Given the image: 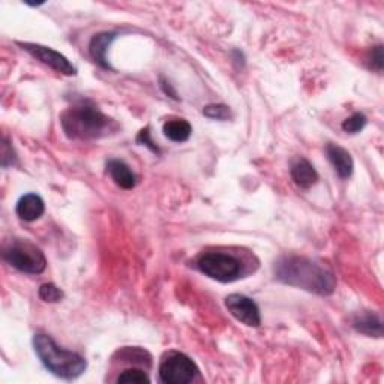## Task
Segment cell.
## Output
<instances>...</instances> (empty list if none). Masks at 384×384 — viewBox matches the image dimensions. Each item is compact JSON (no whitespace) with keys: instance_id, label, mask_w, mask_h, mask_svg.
<instances>
[{"instance_id":"obj_1","label":"cell","mask_w":384,"mask_h":384,"mask_svg":"<svg viewBox=\"0 0 384 384\" xmlns=\"http://www.w3.org/2000/svg\"><path fill=\"white\" fill-rule=\"evenodd\" d=\"M275 278L279 283L298 287L320 296H330L337 288L335 275L311 259L287 255L275 264Z\"/></svg>"},{"instance_id":"obj_2","label":"cell","mask_w":384,"mask_h":384,"mask_svg":"<svg viewBox=\"0 0 384 384\" xmlns=\"http://www.w3.org/2000/svg\"><path fill=\"white\" fill-rule=\"evenodd\" d=\"M63 132L72 140H96L119 130V125L92 104H79L62 113Z\"/></svg>"},{"instance_id":"obj_3","label":"cell","mask_w":384,"mask_h":384,"mask_svg":"<svg viewBox=\"0 0 384 384\" xmlns=\"http://www.w3.org/2000/svg\"><path fill=\"white\" fill-rule=\"evenodd\" d=\"M33 349L43 365L51 374L62 380L71 381L79 378L87 369V361L81 354L59 347L55 339L48 335H35Z\"/></svg>"},{"instance_id":"obj_4","label":"cell","mask_w":384,"mask_h":384,"mask_svg":"<svg viewBox=\"0 0 384 384\" xmlns=\"http://www.w3.org/2000/svg\"><path fill=\"white\" fill-rule=\"evenodd\" d=\"M4 260L17 271L29 275H40L45 271L47 259L44 252L30 242H16L4 248Z\"/></svg>"},{"instance_id":"obj_5","label":"cell","mask_w":384,"mask_h":384,"mask_svg":"<svg viewBox=\"0 0 384 384\" xmlns=\"http://www.w3.org/2000/svg\"><path fill=\"white\" fill-rule=\"evenodd\" d=\"M200 272L218 283H233L242 275V264L233 255L222 252L203 254L198 260Z\"/></svg>"},{"instance_id":"obj_6","label":"cell","mask_w":384,"mask_h":384,"mask_svg":"<svg viewBox=\"0 0 384 384\" xmlns=\"http://www.w3.org/2000/svg\"><path fill=\"white\" fill-rule=\"evenodd\" d=\"M198 375V366L183 353L171 351L159 365V378L165 384H188Z\"/></svg>"},{"instance_id":"obj_7","label":"cell","mask_w":384,"mask_h":384,"mask_svg":"<svg viewBox=\"0 0 384 384\" xmlns=\"http://www.w3.org/2000/svg\"><path fill=\"white\" fill-rule=\"evenodd\" d=\"M26 53H29L36 60H40L44 65L55 69L56 72H60L63 75H75L77 68L68 60V57L63 56L59 51L44 47L40 44H32V43H17Z\"/></svg>"},{"instance_id":"obj_8","label":"cell","mask_w":384,"mask_h":384,"mask_svg":"<svg viewBox=\"0 0 384 384\" xmlns=\"http://www.w3.org/2000/svg\"><path fill=\"white\" fill-rule=\"evenodd\" d=\"M225 306L228 312L245 326L259 327L261 324L260 308L251 298L237 293L230 294L225 298Z\"/></svg>"},{"instance_id":"obj_9","label":"cell","mask_w":384,"mask_h":384,"mask_svg":"<svg viewBox=\"0 0 384 384\" xmlns=\"http://www.w3.org/2000/svg\"><path fill=\"white\" fill-rule=\"evenodd\" d=\"M16 212L20 220L26 222H33L40 220L45 212L44 200L38 194H26L18 200Z\"/></svg>"},{"instance_id":"obj_10","label":"cell","mask_w":384,"mask_h":384,"mask_svg":"<svg viewBox=\"0 0 384 384\" xmlns=\"http://www.w3.org/2000/svg\"><path fill=\"white\" fill-rule=\"evenodd\" d=\"M326 153L330 164L334 165L335 171L341 179H349L353 174L354 162L349 150H345L338 145H327Z\"/></svg>"},{"instance_id":"obj_11","label":"cell","mask_w":384,"mask_h":384,"mask_svg":"<svg viewBox=\"0 0 384 384\" xmlns=\"http://www.w3.org/2000/svg\"><path fill=\"white\" fill-rule=\"evenodd\" d=\"M116 36L118 33H114V32H102V33L95 35L92 38L91 44H89V53H91L92 59L98 63L99 67L106 69H111L110 63L107 60V51L111 43L116 40Z\"/></svg>"},{"instance_id":"obj_12","label":"cell","mask_w":384,"mask_h":384,"mask_svg":"<svg viewBox=\"0 0 384 384\" xmlns=\"http://www.w3.org/2000/svg\"><path fill=\"white\" fill-rule=\"evenodd\" d=\"M107 171L111 176L114 183H116L118 186H120L122 189L130 191V189L135 188L137 177L132 173V170L130 169V165L125 164L123 161L110 159L107 162Z\"/></svg>"},{"instance_id":"obj_13","label":"cell","mask_w":384,"mask_h":384,"mask_svg":"<svg viewBox=\"0 0 384 384\" xmlns=\"http://www.w3.org/2000/svg\"><path fill=\"white\" fill-rule=\"evenodd\" d=\"M291 179L299 188L310 189L318 182V173L310 161L299 159L293 164Z\"/></svg>"},{"instance_id":"obj_14","label":"cell","mask_w":384,"mask_h":384,"mask_svg":"<svg viewBox=\"0 0 384 384\" xmlns=\"http://www.w3.org/2000/svg\"><path fill=\"white\" fill-rule=\"evenodd\" d=\"M353 327L363 335L381 338L383 337V322L380 315L374 312H365L356 315L353 320Z\"/></svg>"},{"instance_id":"obj_15","label":"cell","mask_w":384,"mask_h":384,"mask_svg":"<svg viewBox=\"0 0 384 384\" xmlns=\"http://www.w3.org/2000/svg\"><path fill=\"white\" fill-rule=\"evenodd\" d=\"M164 135L173 143H185L192 134V126L185 119H171L164 123Z\"/></svg>"},{"instance_id":"obj_16","label":"cell","mask_w":384,"mask_h":384,"mask_svg":"<svg viewBox=\"0 0 384 384\" xmlns=\"http://www.w3.org/2000/svg\"><path fill=\"white\" fill-rule=\"evenodd\" d=\"M116 381L119 384H131V383H134V384H149L150 377L147 375V373L143 369L130 368V369L122 371Z\"/></svg>"},{"instance_id":"obj_17","label":"cell","mask_w":384,"mask_h":384,"mask_svg":"<svg viewBox=\"0 0 384 384\" xmlns=\"http://www.w3.org/2000/svg\"><path fill=\"white\" fill-rule=\"evenodd\" d=\"M203 114L213 120H228L233 118L232 110H230V107L225 104H210L208 107H204Z\"/></svg>"},{"instance_id":"obj_18","label":"cell","mask_w":384,"mask_h":384,"mask_svg":"<svg viewBox=\"0 0 384 384\" xmlns=\"http://www.w3.org/2000/svg\"><path fill=\"white\" fill-rule=\"evenodd\" d=\"M366 123H368V119L363 113H354L353 116L344 120L342 130H344V132H347V134H357V132L363 131Z\"/></svg>"},{"instance_id":"obj_19","label":"cell","mask_w":384,"mask_h":384,"mask_svg":"<svg viewBox=\"0 0 384 384\" xmlns=\"http://www.w3.org/2000/svg\"><path fill=\"white\" fill-rule=\"evenodd\" d=\"M38 294H40V299L47 303H57L63 298H65V293H63L57 286L51 284V283L43 284L40 287V291H38Z\"/></svg>"},{"instance_id":"obj_20","label":"cell","mask_w":384,"mask_h":384,"mask_svg":"<svg viewBox=\"0 0 384 384\" xmlns=\"http://www.w3.org/2000/svg\"><path fill=\"white\" fill-rule=\"evenodd\" d=\"M16 162H17L16 152H14V149H12L11 143L8 142V138L5 137L2 140V167L8 169V167H11V165H14Z\"/></svg>"},{"instance_id":"obj_21","label":"cell","mask_w":384,"mask_h":384,"mask_svg":"<svg viewBox=\"0 0 384 384\" xmlns=\"http://www.w3.org/2000/svg\"><path fill=\"white\" fill-rule=\"evenodd\" d=\"M137 143H138V145H142V146L149 147L153 153H158V155L161 153L159 149H158V146H157L155 143H153V140H152V137H150V128H145V130H142V131L138 132V135H137Z\"/></svg>"},{"instance_id":"obj_22","label":"cell","mask_w":384,"mask_h":384,"mask_svg":"<svg viewBox=\"0 0 384 384\" xmlns=\"http://www.w3.org/2000/svg\"><path fill=\"white\" fill-rule=\"evenodd\" d=\"M369 60H371V67L374 69H377L378 72L383 69V47L378 45L375 48H373L369 55Z\"/></svg>"},{"instance_id":"obj_23","label":"cell","mask_w":384,"mask_h":384,"mask_svg":"<svg viewBox=\"0 0 384 384\" xmlns=\"http://www.w3.org/2000/svg\"><path fill=\"white\" fill-rule=\"evenodd\" d=\"M161 89H162V91H164V94L165 95H169L170 98H173V99H179V96H177V92L174 91V89L171 87V84L167 81V80H164V79H161Z\"/></svg>"}]
</instances>
